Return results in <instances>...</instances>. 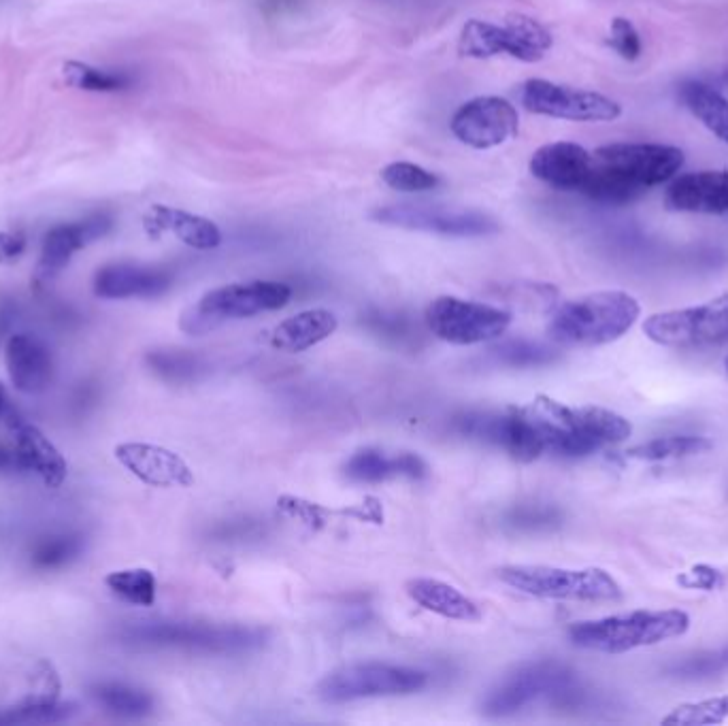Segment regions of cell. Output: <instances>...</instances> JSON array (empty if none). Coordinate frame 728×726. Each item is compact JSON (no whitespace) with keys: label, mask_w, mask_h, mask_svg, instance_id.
<instances>
[{"label":"cell","mask_w":728,"mask_h":726,"mask_svg":"<svg viewBox=\"0 0 728 726\" xmlns=\"http://www.w3.org/2000/svg\"><path fill=\"white\" fill-rule=\"evenodd\" d=\"M339 326L337 316L328 309H307L277 324L271 333V345L279 352L299 354L322 343Z\"/></svg>","instance_id":"25"},{"label":"cell","mask_w":728,"mask_h":726,"mask_svg":"<svg viewBox=\"0 0 728 726\" xmlns=\"http://www.w3.org/2000/svg\"><path fill=\"white\" fill-rule=\"evenodd\" d=\"M458 52L460 56L477 60L507 54L505 26L486 20H469L460 30Z\"/></svg>","instance_id":"32"},{"label":"cell","mask_w":728,"mask_h":726,"mask_svg":"<svg viewBox=\"0 0 728 726\" xmlns=\"http://www.w3.org/2000/svg\"><path fill=\"white\" fill-rule=\"evenodd\" d=\"M369 218L377 224L418 230L441 237H488L501 230V224L492 216L477 209H460L448 205H426V203H399L377 207L369 213Z\"/></svg>","instance_id":"9"},{"label":"cell","mask_w":728,"mask_h":726,"mask_svg":"<svg viewBox=\"0 0 728 726\" xmlns=\"http://www.w3.org/2000/svg\"><path fill=\"white\" fill-rule=\"evenodd\" d=\"M24 422H26V418L20 414V409L15 407V403L11 401V396L5 390V386L0 384V424H5L11 428V431H15V428L22 426Z\"/></svg>","instance_id":"46"},{"label":"cell","mask_w":728,"mask_h":726,"mask_svg":"<svg viewBox=\"0 0 728 726\" xmlns=\"http://www.w3.org/2000/svg\"><path fill=\"white\" fill-rule=\"evenodd\" d=\"M173 286V273L147 264H107L94 277V294L107 301L156 299Z\"/></svg>","instance_id":"19"},{"label":"cell","mask_w":728,"mask_h":726,"mask_svg":"<svg viewBox=\"0 0 728 726\" xmlns=\"http://www.w3.org/2000/svg\"><path fill=\"white\" fill-rule=\"evenodd\" d=\"M292 299V288L281 282H245L228 284L207 292L194 307L181 316V330L188 335H205L224 322L243 320L286 307Z\"/></svg>","instance_id":"7"},{"label":"cell","mask_w":728,"mask_h":726,"mask_svg":"<svg viewBox=\"0 0 728 726\" xmlns=\"http://www.w3.org/2000/svg\"><path fill=\"white\" fill-rule=\"evenodd\" d=\"M531 173L556 190L584 192L594 171V154L571 141L545 143L528 162Z\"/></svg>","instance_id":"17"},{"label":"cell","mask_w":728,"mask_h":726,"mask_svg":"<svg viewBox=\"0 0 728 726\" xmlns=\"http://www.w3.org/2000/svg\"><path fill=\"white\" fill-rule=\"evenodd\" d=\"M677 584L688 590L711 592V590H720L726 584V575L720 569H714L709 565H697L677 577Z\"/></svg>","instance_id":"44"},{"label":"cell","mask_w":728,"mask_h":726,"mask_svg":"<svg viewBox=\"0 0 728 726\" xmlns=\"http://www.w3.org/2000/svg\"><path fill=\"white\" fill-rule=\"evenodd\" d=\"M22 462L15 448L0 443V473H22Z\"/></svg>","instance_id":"48"},{"label":"cell","mask_w":728,"mask_h":726,"mask_svg":"<svg viewBox=\"0 0 728 726\" xmlns=\"http://www.w3.org/2000/svg\"><path fill=\"white\" fill-rule=\"evenodd\" d=\"M488 358L494 365H503L511 369H535L548 367L560 360V352L552 345L528 339H511L505 343L494 345L488 350Z\"/></svg>","instance_id":"31"},{"label":"cell","mask_w":728,"mask_h":726,"mask_svg":"<svg viewBox=\"0 0 728 726\" xmlns=\"http://www.w3.org/2000/svg\"><path fill=\"white\" fill-rule=\"evenodd\" d=\"M456 433L494 445L520 462H533L545 454V441L531 411L509 409L499 411H467L454 420Z\"/></svg>","instance_id":"11"},{"label":"cell","mask_w":728,"mask_h":726,"mask_svg":"<svg viewBox=\"0 0 728 726\" xmlns=\"http://www.w3.org/2000/svg\"><path fill=\"white\" fill-rule=\"evenodd\" d=\"M714 448L707 437L697 435H675V437H658L648 443H639L635 448L626 452L628 458L643 460V462H660V460H673V458H688L699 456Z\"/></svg>","instance_id":"33"},{"label":"cell","mask_w":728,"mask_h":726,"mask_svg":"<svg viewBox=\"0 0 728 726\" xmlns=\"http://www.w3.org/2000/svg\"><path fill=\"white\" fill-rule=\"evenodd\" d=\"M115 458L120 465L147 486L188 488L194 484L192 469L179 454L154 443L128 441L115 448Z\"/></svg>","instance_id":"16"},{"label":"cell","mask_w":728,"mask_h":726,"mask_svg":"<svg viewBox=\"0 0 728 726\" xmlns=\"http://www.w3.org/2000/svg\"><path fill=\"white\" fill-rule=\"evenodd\" d=\"M26 250V239L22 235L0 233V262L9 264L18 260Z\"/></svg>","instance_id":"45"},{"label":"cell","mask_w":728,"mask_h":726,"mask_svg":"<svg viewBox=\"0 0 728 726\" xmlns=\"http://www.w3.org/2000/svg\"><path fill=\"white\" fill-rule=\"evenodd\" d=\"M639 316L641 305L633 294L592 292L562 303L548 324V335L554 343L569 348H597L624 337Z\"/></svg>","instance_id":"2"},{"label":"cell","mask_w":728,"mask_h":726,"mask_svg":"<svg viewBox=\"0 0 728 726\" xmlns=\"http://www.w3.org/2000/svg\"><path fill=\"white\" fill-rule=\"evenodd\" d=\"M15 320H18V303L13 299H0V343L7 339Z\"/></svg>","instance_id":"47"},{"label":"cell","mask_w":728,"mask_h":726,"mask_svg":"<svg viewBox=\"0 0 728 726\" xmlns=\"http://www.w3.org/2000/svg\"><path fill=\"white\" fill-rule=\"evenodd\" d=\"M84 550V539L77 533H52L39 539L30 552V565L35 569H60Z\"/></svg>","instance_id":"36"},{"label":"cell","mask_w":728,"mask_h":726,"mask_svg":"<svg viewBox=\"0 0 728 726\" xmlns=\"http://www.w3.org/2000/svg\"><path fill=\"white\" fill-rule=\"evenodd\" d=\"M107 588L130 605L150 607L156 603V575L150 569H122L105 577Z\"/></svg>","instance_id":"35"},{"label":"cell","mask_w":728,"mask_h":726,"mask_svg":"<svg viewBox=\"0 0 728 726\" xmlns=\"http://www.w3.org/2000/svg\"><path fill=\"white\" fill-rule=\"evenodd\" d=\"M726 371H728V358H726Z\"/></svg>","instance_id":"49"},{"label":"cell","mask_w":728,"mask_h":726,"mask_svg":"<svg viewBox=\"0 0 728 726\" xmlns=\"http://www.w3.org/2000/svg\"><path fill=\"white\" fill-rule=\"evenodd\" d=\"M503 26L507 30V56L520 62H539L554 45L552 32L531 15L511 13L503 20Z\"/></svg>","instance_id":"27"},{"label":"cell","mask_w":728,"mask_h":726,"mask_svg":"<svg viewBox=\"0 0 728 726\" xmlns=\"http://www.w3.org/2000/svg\"><path fill=\"white\" fill-rule=\"evenodd\" d=\"M409 597L416 601L426 612L437 614L448 620L458 622H477L482 620V607L473 599H469L465 592L445 584L441 580H430V577H416L409 580L405 586Z\"/></svg>","instance_id":"24"},{"label":"cell","mask_w":728,"mask_h":726,"mask_svg":"<svg viewBox=\"0 0 728 726\" xmlns=\"http://www.w3.org/2000/svg\"><path fill=\"white\" fill-rule=\"evenodd\" d=\"M671 211L728 213V171H694L675 177L665 194Z\"/></svg>","instance_id":"20"},{"label":"cell","mask_w":728,"mask_h":726,"mask_svg":"<svg viewBox=\"0 0 728 726\" xmlns=\"http://www.w3.org/2000/svg\"><path fill=\"white\" fill-rule=\"evenodd\" d=\"M728 720V695L703 699L697 703L677 705L663 724L673 726H694V724H722Z\"/></svg>","instance_id":"39"},{"label":"cell","mask_w":728,"mask_h":726,"mask_svg":"<svg viewBox=\"0 0 728 726\" xmlns=\"http://www.w3.org/2000/svg\"><path fill=\"white\" fill-rule=\"evenodd\" d=\"M520 101L526 111L567 122H614L622 115V105L614 98L550 79H528Z\"/></svg>","instance_id":"13"},{"label":"cell","mask_w":728,"mask_h":726,"mask_svg":"<svg viewBox=\"0 0 728 726\" xmlns=\"http://www.w3.org/2000/svg\"><path fill=\"white\" fill-rule=\"evenodd\" d=\"M145 226L152 235H175L181 243L192 247V250L207 252L222 245V230L218 228V224L203 216H194V213H188L184 209L154 205L152 211L147 213Z\"/></svg>","instance_id":"22"},{"label":"cell","mask_w":728,"mask_h":726,"mask_svg":"<svg viewBox=\"0 0 728 726\" xmlns=\"http://www.w3.org/2000/svg\"><path fill=\"white\" fill-rule=\"evenodd\" d=\"M5 365L15 390L39 394L54 377V358L47 345L32 335H11L5 345Z\"/></svg>","instance_id":"21"},{"label":"cell","mask_w":728,"mask_h":726,"mask_svg":"<svg viewBox=\"0 0 728 726\" xmlns=\"http://www.w3.org/2000/svg\"><path fill=\"white\" fill-rule=\"evenodd\" d=\"M345 477L356 484H377L392 480V477H409V480H422L428 473L426 462L416 454H392L382 450L367 448L356 452L345 462Z\"/></svg>","instance_id":"23"},{"label":"cell","mask_w":728,"mask_h":726,"mask_svg":"<svg viewBox=\"0 0 728 726\" xmlns=\"http://www.w3.org/2000/svg\"><path fill=\"white\" fill-rule=\"evenodd\" d=\"M384 184L399 192H428L435 190L441 179L420 164L413 162H390L382 169Z\"/></svg>","instance_id":"40"},{"label":"cell","mask_w":728,"mask_h":726,"mask_svg":"<svg viewBox=\"0 0 728 726\" xmlns=\"http://www.w3.org/2000/svg\"><path fill=\"white\" fill-rule=\"evenodd\" d=\"M64 84L84 92H122L132 86V77L124 71H107L96 66L69 60L62 66Z\"/></svg>","instance_id":"34"},{"label":"cell","mask_w":728,"mask_h":726,"mask_svg":"<svg viewBox=\"0 0 728 726\" xmlns=\"http://www.w3.org/2000/svg\"><path fill=\"white\" fill-rule=\"evenodd\" d=\"M728 671V646L720 648L716 652H703L697 656H690L682 663H675L669 667V673L673 678L680 680H707L716 678Z\"/></svg>","instance_id":"42"},{"label":"cell","mask_w":728,"mask_h":726,"mask_svg":"<svg viewBox=\"0 0 728 726\" xmlns=\"http://www.w3.org/2000/svg\"><path fill=\"white\" fill-rule=\"evenodd\" d=\"M428 684L420 669L388 663H354L330 671L316 686V697L324 703H352L360 699L407 697Z\"/></svg>","instance_id":"8"},{"label":"cell","mask_w":728,"mask_h":726,"mask_svg":"<svg viewBox=\"0 0 728 726\" xmlns=\"http://www.w3.org/2000/svg\"><path fill=\"white\" fill-rule=\"evenodd\" d=\"M75 712V705L71 703H60L56 695H35L15 707L13 712L5 718L9 722H58L69 718Z\"/></svg>","instance_id":"41"},{"label":"cell","mask_w":728,"mask_h":726,"mask_svg":"<svg viewBox=\"0 0 728 726\" xmlns=\"http://www.w3.org/2000/svg\"><path fill=\"white\" fill-rule=\"evenodd\" d=\"M688 629L690 616L682 609H660V612L637 609L628 614L577 622L569 629V639L573 646L584 650L624 654L682 637Z\"/></svg>","instance_id":"3"},{"label":"cell","mask_w":728,"mask_h":726,"mask_svg":"<svg viewBox=\"0 0 728 726\" xmlns=\"http://www.w3.org/2000/svg\"><path fill=\"white\" fill-rule=\"evenodd\" d=\"M92 697L105 712L126 720H137L152 714L154 699L150 692L122 682H103L92 688Z\"/></svg>","instance_id":"30"},{"label":"cell","mask_w":728,"mask_h":726,"mask_svg":"<svg viewBox=\"0 0 728 726\" xmlns=\"http://www.w3.org/2000/svg\"><path fill=\"white\" fill-rule=\"evenodd\" d=\"M122 641L135 648H177L203 654H241L264 646L269 633L260 626H228L186 620L139 622L122 631Z\"/></svg>","instance_id":"4"},{"label":"cell","mask_w":728,"mask_h":726,"mask_svg":"<svg viewBox=\"0 0 728 726\" xmlns=\"http://www.w3.org/2000/svg\"><path fill=\"white\" fill-rule=\"evenodd\" d=\"M111 228L113 220L107 213H94V216L81 222L60 224L52 228L43 239L37 275L45 279V282L56 277L60 271L66 269V264L71 262V258L79 250H84L86 245L109 235Z\"/></svg>","instance_id":"18"},{"label":"cell","mask_w":728,"mask_h":726,"mask_svg":"<svg viewBox=\"0 0 728 726\" xmlns=\"http://www.w3.org/2000/svg\"><path fill=\"white\" fill-rule=\"evenodd\" d=\"M145 365L167 384H190L205 375L209 365L203 354L181 348H158L145 354Z\"/></svg>","instance_id":"28"},{"label":"cell","mask_w":728,"mask_h":726,"mask_svg":"<svg viewBox=\"0 0 728 726\" xmlns=\"http://www.w3.org/2000/svg\"><path fill=\"white\" fill-rule=\"evenodd\" d=\"M362 326L394 345H411L420 335V328L409 320V316L396 311H371L362 316Z\"/></svg>","instance_id":"38"},{"label":"cell","mask_w":728,"mask_h":726,"mask_svg":"<svg viewBox=\"0 0 728 726\" xmlns=\"http://www.w3.org/2000/svg\"><path fill=\"white\" fill-rule=\"evenodd\" d=\"M562 522V511L550 503H518L503 514V524L518 533L552 531Z\"/></svg>","instance_id":"37"},{"label":"cell","mask_w":728,"mask_h":726,"mask_svg":"<svg viewBox=\"0 0 728 726\" xmlns=\"http://www.w3.org/2000/svg\"><path fill=\"white\" fill-rule=\"evenodd\" d=\"M607 43L620 58H624L628 62H633V60H637L641 56L639 32H637L635 24L631 20H626V18L611 20Z\"/></svg>","instance_id":"43"},{"label":"cell","mask_w":728,"mask_h":726,"mask_svg":"<svg viewBox=\"0 0 728 726\" xmlns=\"http://www.w3.org/2000/svg\"><path fill=\"white\" fill-rule=\"evenodd\" d=\"M601 167L641 192L673 179L684 167V152L665 143H609L594 152Z\"/></svg>","instance_id":"14"},{"label":"cell","mask_w":728,"mask_h":726,"mask_svg":"<svg viewBox=\"0 0 728 726\" xmlns=\"http://www.w3.org/2000/svg\"><path fill=\"white\" fill-rule=\"evenodd\" d=\"M13 433L15 452L20 456L22 469L37 473L49 488H60L66 480V460L56 445L30 422H24Z\"/></svg>","instance_id":"26"},{"label":"cell","mask_w":728,"mask_h":726,"mask_svg":"<svg viewBox=\"0 0 728 726\" xmlns=\"http://www.w3.org/2000/svg\"><path fill=\"white\" fill-rule=\"evenodd\" d=\"M531 411L545 441V452L579 458L631 437L633 426L624 416L603 407H569L550 396H537Z\"/></svg>","instance_id":"1"},{"label":"cell","mask_w":728,"mask_h":726,"mask_svg":"<svg viewBox=\"0 0 728 726\" xmlns=\"http://www.w3.org/2000/svg\"><path fill=\"white\" fill-rule=\"evenodd\" d=\"M582 695L577 673L558 660H535L516 667L490 688L482 701L486 718H509L541 699L571 705Z\"/></svg>","instance_id":"5"},{"label":"cell","mask_w":728,"mask_h":726,"mask_svg":"<svg viewBox=\"0 0 728 726\" xmlns=\"http://www.w3.org/2000/svg\"><path fill=\"white\" fill-rule=\"evenodd\" d=\"M499 580L528 597L554 601L609 603L622 599V586L605 569H560L545 565H509Z\"/></svg>","instance_id":"6"},{"label":"cell","mask_w":728,"mask_h":726,"mask_svg":"<svg viewBox=\"0 0 728 726\" xmlns=\"http://www.w3.org/2000/svg\"><path fill=\"white\" fill-rule=\"evenodd\" d=\"M650 341L667 348H705L728 341V292L703 305L654 313L643 324Z\"/></svg>","instance_id":"10"},{"label":"cell","mask_w":728,"mask_h":726,"mask_svg":"<svg viewBox=\"0 0 728 726\" xmlns=\"http://www.w3.org/2000/svg\"><path fill=\"white\" fill-rule=\"evenodd\" d=\"M682 101L709 132L728 143V98L701 81H688L682 86Z\"/></svg>","instance_id":"29"},{"label":"cell","mask_w":728,"mask_h":726,"mask_svg":"<svg viewBox=\"0 0 728 726\" xmlns=\"http://www.w3.org/2000/svg\"><path fill=\"white\" fill-rule=\"evenodd\" d=\"M426 326L437 339L454 345H475L499 339L511 324V313L486 303L439 296L426 309Z\"/></svg>","instance_id":"12"},{"label":"cell","mask_w":728,"mask_h":726,"mask_svg":"<svg viewBox=\"0 0 728 726\" xmlns=\"http://www.w3.org/2000/svg\"><path fill=\"white\" fill-rule=\"evenodd\" d=\"M518 109L501 96H477L462 103L450 120L452 135L473 150H492L518 135Z\"/></svg>","instance_id":"15"}]
</instances>
